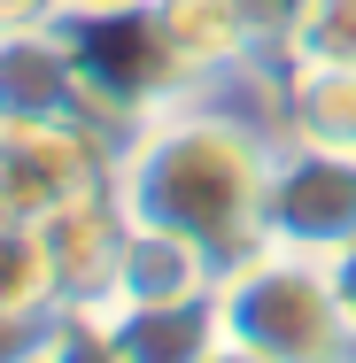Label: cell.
Listing matches in <instances>:
<instances>
[{
  "mask_svg": "<svg viewBox=\"0 0 356 363\" xmlns=\"http://www.w3.org/2000/svg\"><path fill=\"white\" fill-rule=\"evenodd\" d=\"M217 309H225L232 340H248L271 363H356V325L341 309L325 255H294V247L264 240L240 263H225Z\"/></svg>",
  "mask_w": 356,
  "mask_h": 363,
  "instance_id": "obj_1",
  "label": "cell"
},
{
  "mask_svg": "<svg viewBox=\"0 0 356 363\" xmlns=\"http://www.w3.org/2000/svg\"><path fill=\"white\" fill-rule=\"evenodd\" d=\"M117 178V132L93 116H16L0 124V217H63L77 201H101Z\"/></svg>",
  "mask_w": 356,
  "mask_h": 363,
  "instance_id": "obj_2",
  "label": "cell"
},
{
  "mask_svg": "<svg viewBox=\"0 0 356 363\" xmlns=\"http://www.w3.org/2000/svg\"><path fill=\"white\" fill-rule=\"evenodd\" d=\"M264 240L294 255H341L356 240V147L341 140H294L271 147L264 178Z\"/></svg>",
  "mask_w": 356,
  "mask_h": 363,
  "instance_id": "obj_3",
  "label": "cell"
},
{
  "mask_svg": "<svg viewBox=\"0 0 356 363\" xmlns=\"http://www.w3.org/2000/svg\"><path fill=\"white\" fill-rule=\"evenodd\" d=\"M16 116H93V77L63 16L0 31V124Z\"/></svg>",
  "mask_w": 356,
  "mask_h": 363,
  "instance_id": "obj_4",
  "label": "cell"
},
{
  "mask_svg": "<svg viewBox=\"0 0 356 363\" xmlns=\"http://www.w3.org/2000/svg\"><path fill=\"white\" fill-rule=\"evenodd\" d=\"M147 16H155V31H163V47H171L186 85H210V77L271 55L240 0H147Z\"/></svg>",
  "mask_w": 356,
  "mask_h": 363,
  "instance_id": "obj_5",
  "label": "cell"
},
{
  "mask_svg": "<svg viewBox=\"0 0 356 363\" xmlns=\"http://www.w3.org/2000/svg\"><path fill=\"white\" fill-rule=\"evenodd\" d=\"M39 232H47V255H55V301L63 309H109L117 255H124V209L101 194V201H77L63 217H47Z\"/></svg>",
  "mask_w": 356,
  "mask_h": 363,
  "instance_id": "obj_6",
  "label": "cell"
},
{
  "mask_svg": "<svg viewBox=\"0 0 356 363\" xmlns=\"http://www.w3.org/2000/svg\"><path fill=\"white\" fill-rule=\"evenodd\" d=\"M109 333L124 363H210L225 340V309H217V286L186 301H109Z\"/></svg>",
  "mask_w": 356,
  "mask_h": 363,
  "instance_id": "obj_7",
  "label": "cell"
},
{
  "mask_svg": "<svg viewBox=\"0 0 356 363\" xmlns=\"http://www.w3.org/2000/svg\"><path fill=\"white\" fill-rule=\"evenodd\" d=\"M217 279H225V263L202 240L155 232V224H124V255H117L109 301H186V294H210Z\"/></svg>",
  "mask_w": 356,
  "mask_h": 363,
  "instance_id": "obj_8",
  "label": "cell"
},
{
  "mask_svg": "<svg viewBox=\"0 0 356 363\" xmlns=\"http://www.w3.org/2000/svg\"><path fill=\"white\" fill-rule=\"evenodd\" d=\"M341 140L356 147V70L341 62H294L279 70V140Z\"/></svg>",
  "mask_w": 356,
  "mask_h": 363,
  "instance_id": "obj_9",
  "label": "cell"
},
{
  "mask_svg": "<svg viewBox=\"0 0 356 363\" xmlns=\"http://www.w3.org/2000/svg\"><path fill=\"white\" fill-rule=\"evenodd\" d=\"M286 55L294 62H341L356 70V0H310L286 31Z\"/></svg>",
  "mask_w": 356,
  "mask_h": 363,
  "instance_id": "obj_10",
  "label": "cell"
},
{
  "mask_svg": "<svg viewBox=\"0 0 356 363\" xmlns=\"http://www.w3.org/2000/svg\"><path fill=\"white\" fill-rule=\"evenodd\" d=\"M39 363H124L117 333H109V309H55V333H47Z\"/></svg>",
  "mask_w": 356,
  "mask_h": 363,
  "instance_id": "obj_11",
  "label": "cell"
},
{
  "mask_svg": "<svg viewBox=\"0 0 356 363\" xmlns=\"http://www.w3.org/2000/svg\"><path fill=\"white\" fill-rule=\"evenodd\" d=\"M248 8V23H256V39L271 47V55H286V31H294V16L310 8V0H240Z\"/></svg>",
  "mask_w": 356,
  "mask_h": 363,
  "instance_id": "obj_12",
  "label": "cell"
},
{
  "mask_svg": "<svg viewBox=\"0 0 356 363\" xmlns=\"http://www.w3.org/2000/svg\"><path fill=\"white\" fill-rule=\"evenodd\" d=\"M63 16V0H0V31L8 23H55Z\"/></svg>",
  "mask_w": 356,
  "mask_h": 363,
  "instance_id": "obj_13",
  "label": "cell"
},
{
  "mask_svg": "<svg viewBox=\"0 0 356 363\" xmlns=\"http://www.w3.org/2000/svg\"><path fill=\"white\" fill-rule=\"evenodd\" d=\"M333 263V286H341V309H349V325H356V240L341 247V255H325Z\"/></svg>",
  "mask_w": 356,
  "mask_h": 363,
  "instance_id": "obj_14",
  "label": "cell"
},
{
  "mask_svg": "<svg viewBox=\"0 0 356 363\" xmlns=\"http://www.w3.org/2000/svg\"><path fill=\"white\" fill-rule=\"evenodd\" d=\"M210 363H271V356H256L248 340H232V333H225V340H217V356H210Z\"/></svg>",
  "mask_w": 356,
  "mask_h": 363,
  "instance_id": "obj_15",
  "label": "cell"
}]
</instances>
